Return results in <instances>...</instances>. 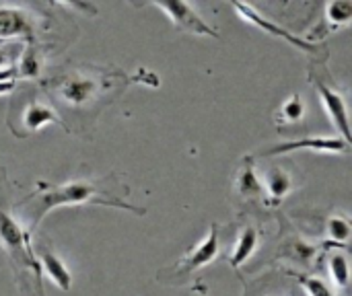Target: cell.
Returning a JSON list of instances; mask_svg holds the SVG:
<instances>
[{
	"label": "cell",
	"mask_w": 352,
	"mask_h": 296,
	"mask_svg": "<svg viewBox=\"0 0 352 296\" xmlns=\"http://www.w3.org/2000/svg\"><path fill=\"white\" fill-rule=\"evenodd\" d=\"M235 10H237L245 21H250V23H254L256 27H260V29L268 31L270 35H276V37H280V39H287L291 45H295V47H299V49H303V52H318V47H316L314 43H309L307 39H301V37L293 35L291 31H287V29L278 27L276 23L268 21V19H266V16H262L254 6H248V4H235Z\"/></svg>",
	"instance_id": "cell-6"
},
{
	"label": "cell",
	"mask_w": 352,
	"mask_h": 296,
	"mask_svg": "<svg viewBox=\"0 0 352 296\" xmlns=\"http://www.w3.org/2000/svg\"><path fill=\"white\" fill-rule=\"evenodd\" d=\"M293 150H314V152H349L351 150V142L338 138V136H314V138H299V140H291V142H283L270 150H266L264 155H285V152H293Z\"/></svg>",
	"instance_id": "cell-4"
},
{
	"label": "cell",
	"mask_w": 352,
	"mask_h": 296,
	"mask_svg": "<svg viewBox=\"0 0 352 296\" xmlns=\"http://www.w3.org/2000/svg\"><path fill=\"white\" fill-rule=\"evenodd\" d=\"M12 87H14V80L0 82V95H4V93H10V91H12Z\"/></svg>",
	"instance_id": "cell-22"
},
{
	"label": "cell",
	"mask_w": 352,
	"mask_h": 296,
	"mask_svg": "<svg viewBox=\"0 0 352 296\" xmlns=\"http://www.w3.org/2000/svg\"><path fill=\"white\" fill-rule=\"evenodd\" d=\"M39 258H41V266H43L45 274L50 276V280H52L58 288L68 291V288L72 286V274H70L68 268L62 264V260H60L58 255H54L52 251L43 249V247L39 249Z\"/></svg>",
	"instance_id": "cell-8"
},
{
	"label": "cell",
	"mask_w": 352,
	"mask_h": 296,
	"mask_svg": "<svg viewBox=\"0 0 352 296\" xmlns=\"http://www.w3.org/2000/svg\"><path fill=\"white\" fill-rule=\"evenodd\" d=\"M316 89L322 97V103L326 107V113L330 115L332 124L338 128V132L342 134V140L351 142V122H349V109H346V101L342 99L340 93H336L334 89H330L328 84H324L322 80L316 82Z\"/></svg>",
	"instance_id": "cell-5"
},
{
	"label": "cell",
	"mask_w": 352,
	"mask_h": 296,
	"mask_svg": "<svg viewBox=\"0 0 352 296\" xmlns=\"http://www.w3.org/2000/svg\"><path fill=\"white\" fill-rule=\"evenodd\" d=\"M299 284L307 291L309 296H334L332 288L322 280V278H314V276H299Z\"/></svg>",
	"instance_id": "cell-16"
},
{
	"label": "cell",
	"mask_w": 352,
	"mask_h": 296,
	"mask_svg": "<svg viewBox=\"0 0 352 296\" xmlns=\"http://www.w3.org/2000/svg\"><path fill=\"white\" fill-rule=\"evenodd\" d=\"M256 247H258V229H256V227L243 229L241 235H239V239H237L235 251H233V255L229 258V264H231L233 268L243 266V264L254 255Z\"/></svg>",
	"instance_id": "cell-11"
},
{
	"label": "cell",
	"mask_w": 352,
	"mask_h": 296,
	"mask_svg": "<svg viewBox=\"0 0 352 296\" xmlns=\"http://www.w3.org/2000/svg\"><path fill=\"white\" fill-rule=\"evenodd\" d=\"M37 72H39V62H37V58H35L33 52H27V54L23 56V60H21V74L33 76V74H37Z\"/></svg>",
	"instance_id": "cell-20"
},
{
	"label": "cell",
	"mask_w": 352,
	"mask_h": 296,
	"mask_svg": "<svg viewBox=\"0 0 352 296\" xmlns=\"http://www.w3.org/2000/svg\"><path fill=\"white\" fill-rule=\"evenodd\" d=\"M217 253H219V233H217V225H212L208 237L202 239V241H200V243H198V245H196V247H194V249L175 266L173 276H182V278L190 276L192 272H196V270L208 266V264L217 258Z\"/></svg>",
	"instance_id": "cell-3"
},
{
	"label": "cell",
	"mask_w": 352,
	"mask_h": 296,
	"mask_svg": "<svg viewBox=\"0 0 352 296\" xmlns=\"http://www.w3.org/2000/svg\"><path fill=\"white\" fill-rule=\"evenodd\" d=\"M169 19H171V23L177 27V29H184V31H190V33H194V35H210V37H219L217 35V31L212 29V27H208L198 14H196V10L190 6V4H186V2H179V0H171V2H165V0H161V2H155Z\"/></svg>",
	"instance_id": "cell-2"
},
{
	"label": "cell",
	"mask_w": 352,
	"mask_h": 296,
	"mask_svg": "<svg viewBox=\"0 0 352 296\" xmlns=\"http://www.w3.org/2000/svg\"><path fill=\"white\" fill-rule=\"evenodd\" d=\"M328 233H330V237H332L334 241L344 243V241H349V237H351V223H349L346 218H342V216H334V218L328 223Z\"/></svg>",
	"instance_id": "cell-18"
},
{
	"label": "cell",
	"mask_w": 352,
	"mask_h": 296,
	"mask_svg": "<svg viewBox=\"0 0 352 296\" xmlns=\"http://www.w3.org/2000/svg\"><path fill=\"white\" fill-rule=\"evenodd\" d=\"M330 274H332V280L336 286L340 288H346L349 282H351V266H349V260L344 253H334L330 258Z\"/></svg>",
	"instance_id": "cell-14"
},
{
	"label": "cell",
	"mask_w": 352,
	"mask_h": 296,
	"mask_svg": "<svg viewBox=\"0 0 352 296\" xmlns=\"http://www.w3.org/2000/svg\"><path fill=\"white\" fill-rule=\"evenodd\" d=\"M266 190H268V196L274 202H280L291 192V177H289V173H285L283 169H272L268 173V179H266Z\"/></svg>",
	"instance_id": "cell-12"
},
{
	"label": "cell",
	"mask_w": 352,
	"mask_h": 296,
	"mask_svg": "<svg viewBox=\"0 0 352 296\" xmlns=\"http://www.w3.org/2000/svg\"><path fill=\"white\" fill-rule=\"evenodd\" d=\"M101 192L87 181H72L64 183L58 187H50L45 194H41L33 206H25V212L33 216L35 220H41L43 214H47L54 206H76V204H87V202H99L97 198Z\"/></svg>",
	"instance_id": "cell-1"
},
{
	"label": "cell",
	"mask_w": 352,
	"mask_h": 296,
	"mask_svg": "<svg viewBox=\"0 0 352 296\" xmlns=\"http://www.w3.org/2000/svg\"><path fill=\"white\" fill-rule=\"evenodd\" d=\"M303 115H305V105H303V101H301L299 95H293L291 99L285 101V105H283V117L287 122H299Z\"/></svg>",
	"instance_id": "cell-17"
},
{
	"label": "cell",
	"mask_w": 352,
	"mask_h": 296,
	"mask_svg": "<svg viewBox=\"0 0 352 296\" xmlns=\"http://www.w3.org/2000/svg\"><path fill=\"white\" fill-rule=\"evenodd\" d=\"M239 187H241V192H245V194H256V192H260V181L256 179V175H254V171L252 169H245L243 171V175H241V179H239Z\"/></svg>",
	"instance_id": "cell-19"
},
{
	"label": "cell",
	"mask_w": 352,
	"mask_h": 296,
	"mask_svg": "<svg viewBox=\"0 0 352 296\" xmlns=\"http://www.w3.org/2000/svg\"><path fill=\"white\" fill-rule=\"evenodd\" d=\"M16 35L31 37V21L27 12L12 6H0V39Z\"/></svg>",
	"instance_id": "cell-7"
},
{
	"label": "cell",
	"mask_w": 352,
	"mask_h": 296,
	"mask_svg": "<svg viewBox=\"0 0 352 296\" xmlns=\"http://www.w3.org/2000/svg\"><path fill=\"white\" fill-rule=\"evenodd\" d=\"M326 16L332 25L340 27V25H346L352 16V4L342 0V2H328L326 6Z\"/></svg>",
	"instance_id": "cell-15"
},
{
	"label": "cell",
	"mask_w": 352,
	"mask_h": 296,
	"mask_svg": "<svg viewBox=\"0 0 352 296\" xmlns=\"http://www.w3.org/2000/svg\"><path fill=\"white\" fill-rule=\"evenodd\" d=\"M95 87H97V84H95L91 78L72 76V78H68V80L62 82L60 95H62L64 101H68L70 105H82V103H87V99L93 95Z\"/></svg>",
	"instance_id": "cell-9"
},
{
	"label": "cell",
	"mask_w": 352,
	"mask_h": 296,
	"mask_svg": "<svg viewBox=\"0 0 352 296\" xmlns=\"http://www.w3.org/2000/svg\"><path fill=\"white\" fill-rule=\"evenodd\" d=\"M0 239L10 249H19L23 245V231H21V227L10 216H6L2 212H0Z\"/></svg>",
	"instance_id": "cell-13"
},
{
	"label": "cell",
	"mask_w": 352,
	"mask_h": 296,
	"mask_svg": "<svg viewBox=\"0 0 352 296\" xmlns=\"http://www.w3.org/2000/svg\"><path fill=\"white\" fill-rule=\"evenodd\" d=\"M10 49H6V47H0V70H8V68H12V58H10V54H8Z\"/></svg>",
	"instance_id": "cell-21"
},
{
	"label": "cell",
	"mask_w": 352,
	"mask_h": 296,
	"mask_svg": "<svg viewBox=\"0 0 352 296\" xmlns=\"http://www.w3.org/2000/svg\"><path fill=\"white\" fill-rule=\"evenodd\" d=\"M52 122L62 124L58 113L54 109H50L47 105H43V103H29L27 109L23 111V124H25L27 132H37L45 124H52Z\"/></svg>",
	"instance_id": "cell-10"
}]
</instances>
